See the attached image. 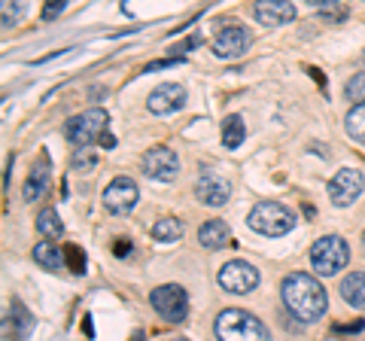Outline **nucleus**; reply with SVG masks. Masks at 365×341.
Returning a JSON list of instances; mask_svg holds the SVG:
<instances>
[{
    "mask_svg": "<svg viewBox=\"0 0 365 341\" xmlns=\"http://www.w3.org/2000/svg\"><path fill=\"white\" fill-rule=\"evenodd\" d=\"M280 295H283L287 311L295 317V320H304V323L319 320L329 308L323 283H319L314 275H304V271H292V275L280 283Z\"/></svg>",
    "mask_w": 365,
    "mask_h": 341,
    "instance_id": "1",
    "label": "nucleus"
},
{
    "mask_svg": "<svg viewBox=\"0 0 365 341\" xmlns=\"http://www.w3.org/2000/svg\"><path fill=\"white\" fill-rule=\"evenodd\" d=\"M216 338L220 341H271L265 323L244 308H225L216 317Z\"/></svg>",
    "mask_w": 365,
    "mask_h": 341,
    "instance_id": "2",
    "label": "nucleus"
},
{
    "mask_svg": "<svg viewBox=\"0 0 365 341\" xmlns=\"http://www.w3.org/2000/svg\"><path fill=\"white\" fill-rule=\"evenodd\" d=\"M250 229L265 235V238H280V235H289L295 229V213L280 201H259L253 210H250Z\"/></svg>",
    "mask_w": 365,
    "mask_h": 341,
    "instance_id": "3",
    "label": "nucleus"
},
{
    "mask_svg": "<svg viewBox=\"0 0 365 341\" xmlns=\"http://www.w3.org/2000/svg\"><path fill=\"white\" fill-rule=\"evenodd\" d=\"M350 263V247L344 238H338V235H323L319 241H314L311 247V265L317 275H323V278H332L338 275L341 268H344Z\"/></svg>",
    "mask_w": 365,
    "mask_h": 341,
    "instance_id": "4",
    "label": "nucleus"
},
{
    "mask_svg": "<svg viewBox=\"0 0 365 341\" xmlns=\"http://www.w3.org/2000/svg\"><path fill=\"white\" fill-rule=\"evenodd\" d=\"M107 110H86V113H79V116H73L71 122L64 125V134H67V141H71L73 146H79V150H88L91 143H101V138L107 134Z\"/></svg>",
    "mask_w": 365,
    "mask_h": 341,
    "instance_id": "5",
    "label": "nucleus"
},
{
    "mask_svg": "<svg viewBox=\"0 0 365 341\" xmlns=\"http://www.w3.org/2000/svg\"><path fill=\"white\" fill-rule=\"evenodd\" d=\"M150 305L158 311V317L168 323H182L189 314V295L177 283H165V287H155L150 292Z\"/></svg>",
    "mask_w": 365,
    "mask_h": 341,
    "instance_id": "6",
    "label": "nucleus"
},
{
    "mask_svg": "<svg viewBox=\"0 0 365 341\" xmlns=\"http://www.w3.org/2000/svg\"><path fill=\"white\" fill-rule=\"evenodd\" d=\"M220 287L225 292H235V295H247L259 287V271L244 263V259H232L220 268Z\"/></svg>",
    "mask_w": 365,
    "mask_h": 341,
    "instance_id": "7",
    "label": "nucleus"
},
{
    "mask_svg": "<svg viewBox=\"0 0 365 341\" xmlns=\"http://www.w3.org/2000/svg\"><path fill=\"white\" fill-rule=\"evenodd\" d=\"M365 189V180L356 168H341L338 174L329 180V201L335 204V208H350L353 201L362 195Z\"/></svg>",
    "mask_w": 365,
    "mask_h": 341,
    "instance_id": "8",
    "label": "nucleus"
},
{
    "mask_svg": "<svg viewBox=\"0 0 365 341\" xmlns=\"http://www.w3.org/2000/svg\"><path fill=\"white\" fill-rule=\"evenodd\" d=\"M253 43V34L244 25H225L213 40V55L216 58H241Z\"/></svg>",
    "mask_w": 365,
    "mask_h": 341,
    "instance_id": "9",
    "label": "nucleus"
},
{
    "mask_svg": "<svg viewBox=\"0 0 365 341\" xmlns=\"http://www.w3.org/2000/svg\"><path fill=\"white\" fill-rule=\"evenodd\" d=\"M143 174L150 180H162V183H170L180 174V158L174 150L168 146H153L150 153L143 156Z\"/></svg>",
    "mask_w": 365,
    "mask_h": 341,
    "instance_id": "10",
    "label": "nucleus"
},
{
    "mask_svg": "<svg viewBox=\"0 0 365 341\" xmlns=\"http://www.w3.org/2000/svg\"><path fill=\"white\" fill-rule=\"evenodd\" d=\"M195 195H198L201 204L222 208V204L232 198V183H228L222 174H216V170H204V174L198 177V183H195Z\"/></svg>",
    "mask_w": 365,
    "mask_h": 341,
    "instance_id": "11",
    "label": "nucleus"
},
{
    "mask_svg": "<svg viewBox=\"0 0 365 341\" xmlns=\"http://www.w3.org/2000/svg\"><path fill=\"white\" fill-rule=\"evenodd\" d=\"M137 183L131 177H116L113 183L104 189V204L110 213H128L134 204H137Z\"/></svg>",
    "mask_w": 365,
    "mask_h": 341,
    "instance_id": "12",
    "label": "nucleus"
},
{
    "mask_svg": "<svg viewBox=\"0 0 365 341\" xmlns=\"http://www.w3.org/2000/svg\"><path fill=\"white\" fill-rule=\"evenodd\" d=\"M182 104H186V88L177 86V83H162L150 95V101H146V107H150V113H155V116L177 113Z\"/></svg>",
    "mask_w": 365,
    "mask_h": 341,
    "instance_id": "13",
    "label": "nucleus"
},
{
    "mask_svg": "<svg viewBox=\"0 0 365 341\" xmlns=\"http://www.w3.org/2000/svg\"><path fill=\"white\" fill-rule=\"evenodd\" d=\"M253 16H256L259 25L277 28V25H287V21L295 19V6L287 4V0H259L253 6Z\"/></svg>",
    "mask_w": 365,
    "mask_h": 341,
    "instance_id": "14",
    "label": "nucleus"
},
{
    "mask_svg": "<svg viewBox=\"0 0 365 341\" xmlns=\"http://www.w3.org/2000/svg\"><path fill=\"white\" fill-rule=\"evenodd\" d=\"M198 241L207 250H222V247L232 244V229H228L225 220H207L198 229Z\"/></svg>",
    "mask_w": 365,
    "mask_h": 341,
    "instance_id": "15",
    "label": "nucleus"
},
{
    "mask_svg": "<svg viewBox=\"0 0 365 341\" xmlns=\"http://www.w3.org/2000/svg\"><path fill=\"white\" fill-rule=\"evenodd\" d=\"M341 295L350 308L365 311V271H350V275L341 280Z\"/></svg>",
    "mask_w": 365,
    "mask_h": 341,
    "instance_id": "16",
    "label": "nucleus"
},
{
    "mask_svg": "<svg viewBox=\"0 0 365 341\" xmlns=\"http://www.w3.org/2000/svg\"><path fill=\"white\" fill-rule=\"evenodd\" d=\"M46 186H49V158H46V153H43L40 165H34L28 183H25V189H21V195H25V201H37L46 192Z\"/></svg>",
    "mask_w": 365,
    "mask_h": 341,
    "instance_id": "17",
    "label": "nucleus"
},
{
    "mask_svg": "<svg viewBox=\"0 0 365 341\" xmlns=\"http://www.w3.org/2000/svg\"><path fill=\"white\" fill-rule=\"evenodd\" d=\"M34 263H37L40 268H46V271H61V265H64V250L49 244V241H40L37 247H34Z\"/></svg>",
    "mask_w": 365,
    "mask_h": 341,
    "instance_id": "18",
    "label": "nucleus"
},
{
    "mask_svg": "<svg viewBox=\"0 0 365 341\" xmlns=\"http://www.w3.org/2000/svg\"><path fill=\"white\" fill-rule=\"evenodd\" d=\"M244 138H247L244 119L235 113V116H228V119L222 122V146H225V150H237V146L244 143Z\"/></svg>",
    "mask_w": 365,
    "mask_h": 341,
    "instance_id": "19",
    "label": "nucleus"
},
{
    "mask_svg": "<svg viewBox=\"0 0 365 341\" xmlns=\"http://www.w3.org/2000/svg\"><path fill=\"white\" fill-rule=\"evenodd\" d=\"M37 232H40L43 238H61L64 223H61V217H58V213H55L52 208H46V210L37 213Z\"/></svg>",
    "mask_w": 365,
    "mask_h": 341,
    "instance_id": "20",
    "label": "nucleus"
},
{
    "mask_svg": "<svg viewBox=\"0 0 365 341\" xmlns=\"http://www.w3.org/2000/svg\"><path fill=\"white\" fill-rule=\"evenodd\" d=\"M9 326H13V341L25 338L31 332V314L21 302H13V308H9Z\"/></svg>",
    "mask_w": 365,
    "mask_h": 341,
    "instance_id": "21",
    "label": "nucleus"
},
{
    "mask_svg": "<svg viewBox=\"0 0 365 341\" xmlns=\"http://www.w3.org/2000/svg\"><path fill=\"white\" fill-rule=\"evenodd\" d=\"M153 238H155V241H162V244H168V241H180V238H182V223H180L177 217L158 220V223L153 225Z\"/></svg>",
    "mask_w": 365,
    "mask_h": 341,
    "instance_id": "22",
    "label": "nucleus"
},
{
    "mask_svg": "<svg viewBox=\"0 0 365 341\" xmlns=\"http://www.w3.org/2000/svg\"><path fill=\"white\" fill-rule=\"evenodd\" d=\"M344 125H347V134L353 141L365 143V104H353L350 113H347V119H344Z\"/></svg>",
    "mask_w": 365,
    "mask_h": 341,
    "instance_id": "23",
    "label": "nucleus"
},
{
    "mask_svg": "<svg viewBox=\"0 0 365 341\" xmlns=\"http://www.w3.org/2000/svg\"><path fill=\"white\" fill-rule=\"evenodd\" d=\"M64 265L71 268L73 275H86V256H83V250H79L76 244L64 247Z\"/></svg>",
    "mask_w": 365,
    "mask_h": 341,
    "instance_id": "24",
    "label": "nucleus"
},
{
    "mask_svg": "<svg viewBox=\"0 0 365 341\" xmlns=\"http://www.w3.org/2000/svg\"><path fill=\"white\" fill-rule=\"evenodd\" d=\"M344 95L350 101H356V104H365V71L362 73H353L344 86Z\"/></svg>",
    "mask_w": 365,
    "mask_h": 341,
    "instance_id": "25",
    "label": "nucleus"
},
{
    "mask_svg": "<svg viewBox=\"0 0 365 341\" xmlns=\"http://www.w3.org/2000/svg\"><path fill=\"white\" fill-rule=\"evenodd\" d=\"M314 4L319 6V16L329 19V21H341V19L347 16V6H344V4H335V0H332V4H329V6H323L326 0H314Z\"/></svg>",
    "mask_w": 365,
    "mask_h": 341,
    "instance_id": "26",
    "label": "nucleus"
},
{
    "mask_svg": "<svg viewBox=\"0 0 365 341\" xmlns=\"http://www.w3.org/2000/svg\"><path fill=\"white\" fill-rule=\"evenodd\" d=\"M73 168H95V156H91V150H76V156H73Z\"/></svg>",
    "mask_w": 365,
    "mask_h": 341,
    "instance_id": "27",
    "label": "nucleus"
},
{
    "mask_svg": "<svg viewBox=\"0 0 365 341\" xmlns=\"http://www.w3.org/2000/svg\"><path fill=\"white\" fill-rule=\"evenodd\" d=\"M182 58H158V61H150L143 67V73H153V71H168V67H174V64H180Z\"/></svg>",
    "mask_w": 365,
    "mask_h": 341,
    "instance_id": "28",
    "label": "nucleus"
},
{
    "mask_svg": "<svg viewBox=\"0 0 365 341\" xmlns=\"http://www.w3.org/2000/svg\"><path fill=\"white\" fill-rule=\"evenodd\" d=\"M61 13H64V0H52L49 6H43L40 16H43V21H52L55 16H61Z\"/></svg>",
    "mask_w": 365,
    "mask_h": 341,
    "instance_id": "29",
    "label": "nucleus"
},
{
    "mask_svg": "<svg viewBox=\"0 0 365 341\" xmlns=\"http://www.w3.org/2000/svg\"><path fill=\"white\" fill-rule=\"evenodd\" d=\"M25 13V6H9V4H4V28H13V21Z\"/></svg>",
    "mask_w": 365,
    "mask_h": 341,
    "instance_id": "30",
    "label": "nucleus"
},
{
    "mask_svg": "<svg viewBox=\"0 0 365 341\" xmlns=\"http://www.w3.org/2000/svg\"><path fill=\"white\" fill-rule=\"evenodd\" d=\"M113 253H116V256H128L131 253V244L125 241V238H119V241L113 244Z\"/></svg>",
    "mask_w": 365,
    "mask_h": 341,
    "instance_id": "31",
    "label": "nucleus"
},
{
    "mask_svg": "<svg viewBox=\"0 0 365 341\" xmlns=\"http://www.w3.org/2000/svg\"><path fill=\"white\" fill-rule=\"evenodd\" d=\"M365 323L362 320H356V323H353V326H338V332H359V329H362Z\"/></svg>",
    "mask_w": 365,
    "mask_h": 341,
    "instance_id": "32",
    "label": "nucleus"
},
{
    "mask_svg": "<svg viewBox=\"0 0 365 341\" xmlns=\"http://www.w3.org/2000/svg\"><path fill=\"white\" fill-rule=\"evenodd\" d=\"M101 146H104V150H113V146H116V138H113V134H104V138H101Z\"/></svg>",
    "mask_w": 365,
    "mask_h": 341,
    "instance_id": "33",
    "label": "nucleus"
},
{
    "mask_svg": "<svg viewBox=\"0 0 365 341\" xmlns=\"http://www.w3.org/2000/svg\"><path fill=\"white\" fill-rule=\"evenodd\" d=\"M131 341H143V332H137V335H134Z\"/></svg>",
    "mask_w": 365,
    "mask_h": 341,
    "instance_id": "34",
    "label": "nucleus"
},
{
    "mask_svg": "<svg viewBox=\"0 0 365 341\" xmlns=\"http://www.w3.org/2000/svg\"><path fill=\"white\" fill-rule=\"evenodd\" d=\"M174 341H186V338H174Z\"/></svg>",
    "mask_w": 365,
    "mask_h": 341,
    "instance_id": "35",
    "label": "nucleus"
},
{
    "mask_svg": "<svg viewBox=\"0 0 365 341\" xmlns=\"http://www.w3.org/2000/svg\"><path fill=\"white\" fill-rule=\"evenodd\" d=\"M362 244H365V238H362Z\"/></svg>",
    "mask_w": 365,
    "mask_h": 341,
    "instance_id": "36",
    "label": "nucleus"
}]
</instances>
